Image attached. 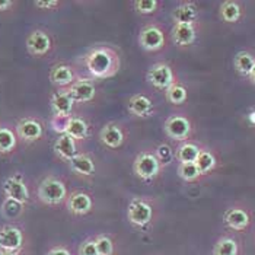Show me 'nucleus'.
Returning <instances> with one entry per match:
<instances>
[{
	"instance_id": "obj_1",
	"label": "nucleus",
	"mask_w": 255,
	"mask_h": 255,
	"mask_svg": "<svg viewBox=\"0 0 255 255\" xmlns=\"http://www.w3.org/2000/svg\"><path fill=\"white\" fill-rule=\"evenodd\" d=\"M86 67L98 79L113 78L120 70V56L111 47H97L86 56Z\"/></svg>"
},
{
	"instance_id": "obj_2",
	"label": "nucleus",
	"mask_w": 255,
	"mask_h": 255,
	"mask_svg": "<svg viewBox=\"0 0 255 255\" xmlns=\"http://www.w3.org/2000/svg\"><path fill=\"white\" fill-rule=\"evenodd\" d=\"M38 196L47 204H59L66 197V187L56 178H47L39 185Z\"/></svg>"
},
{
	"instance_id": "obj_3",
	"label": "nucleus",
	"mask_w": 255,
	"mask_h": 255,
	"mask_svg": "<svg viewBox=\"0 0 255 255\" xmlns=\"http://www.w3.org/2000/svg\"><path fill=\"white\" fill-rule=\"evenodd\" d=\"M133 169H134V174L138 178H141L144 181H149V179H153L159 174L160 162L157 160L156 155L144 152V153H140L136 157Z\"/></svg>"
},
{
	"instance_id": "obj_4",
	"label": "nucleus",
	"mask_w": 255,
	"mask_h": 255,
	"mask_svg": "<svg viewBox=\"0 0 255 255\" xmlns=\"http://www.w3.org/2000/svg\"><path fill=\"white\" fill-rule=\"evenodd\" d=\"M225 225L236 232H244L251 226V215L248 210L241 209V207H232L228 209L223 215Z\"/></svg>"
},
{
	"instance_id": "obj_5",
	"label": "nucleus",
	"mask_w": 255,
	"mask_h": 255,
	"mask_svg": "<svg viewBox=\"0 0 255 255\" xmlns=\"http://www.w3.org/2000/svg\"><path fill=\"white\" fill-rule=\"evenodd\" d=\"M147 79L157 89L168 91L174 85V72H172V69L168 64L157 63L149 70Z\"/></svg>"
},
{
	"instance_id": "obj_6",
	"label": "nucleus",
	"mask_w": 255,
	"mask_h": 255,
	"mask_svg": "<svg viewBox=\"0 0 255 255\" xmlns=\"http://www.w3.org/2000/svg\"><path fill=\"white\" fill-rule=\"evenodd\" d=\"M153 216V209L141 200H134L130 203L128 206V220L130 223H133L134 226H146L147 223H150Z\"/></svg>"
},
{
	"instance_id": "obj_7",
	"label": "nucleus",
	"mask_w": 255,
	"mask_h": 255,
	"mask_svg": "<svg viewBox=\"0 0 255 255\" xmlns=\"http://www.w3.org/2000/svg\"><path fill=\"white\" fill-rule=\"evenodd\" d=\"M140 45L147 50V51H156L160 50L165 44V35L162 29H159L155 25H149L141 29L140 37H138Z\"/></svg>"
},
{
	"instance_id": "obj_8",
	"label": "nucleus",
	"mask_w": 255,
	"mask_h": 255,
	"mask_svg": "<svg viewBox=\"0 0 255 255\" xmlns=\"http://www.w3.org/2000/svg\"><path fill=\"white\" fill-rule=\"evenodd\" d=\"M191 121L182 116H174L165 123V131L175 140H185L191 134Z\"/></svg>"
},
{
	"instance_id": "obj_9",
	"label": "nucleus",
	"mask_w": 255,
	"mask_h": 255,
	"mask_svg": "<svg viewBox=\"0 0 255 255\" xmlns=\"http://www.w3.org/2000/svg\"><path fill=\"white\" fill-rule=\"evenodd\" d=\"M3 190H4L7 198H13V200L22 203V204L26 203L28 198H29L26 185H25L18 177L7 178V179L4 181V184H3Z\"/></svg>"
},
{
	"instance_id": "obj_10",
	"label": "nucleus",
	"mask_w": 255,
	"mask_h": 255,
	"mask_svg": "<svg viewBox=\"0 0 255 255\" xmlns=\"http://www.w3.org/2000/svg\"><path fill=\"white\" fill-rule=\"evenodd\" d=\"M197 18H198V10L193 1H182L172 12V19L175 20V23L194 25Z\"/></svg>"
},
{
	"instance_id": "obj_11",
	"label": "nucleus",
	"mask_w": 255,
	"mask_h": 255,
	"mask_svg": "<svg viewBox=\"0 0 255 255\" xmlns=\"http://www.w3.org/2000/svg\"><path fill=\"white\" fill-rule=\"evenodd\" d=\"M242 15H244V7H242V3L235 1V0H228V1H223L220 4V9H219V16L220 19L226 23H236L242 19Z\"/></svg>"
},
{
	"instance_id": "obj_12",
	"label": "nucleus",
	"mask_w": 255,
	"mask_h": 255,
	"mask_svg": "<svg viewBox=\"0 0 255 255\" xmlns=\"http://www.w3.org/2000/svg\"><path fill=\"white\" fill-rule=\"evenodd\" d=\"M22 245V234L19 229L7 226L0 231V248L4 251H16Z\"/></svg>"
},
{
	"instance_id": "obj_13",
	"label": "nucleus",
	"mask_w": 255,
	"mask_h": 255,
	"mask_svg": "<svg viewBox=\"0 0 255 255\" xmlns=\"http://www.w3.org/2000/svg\"><path fill=\"white\" fill-rule=\"evenodd\" d=\"M26 47H28V50L32 53V54H35V56H42V54H45L48 50H50V47H51V41L48 38V35L45 34V32H42V31H35V32H32L28 39H26Z\"/></svg>"
},
{
	"instance_id": "obj_14",
	"label": "nucleus",
	"mask_w": 255,
	"mask_h": 255,
	"mask_svg": "<svg viewBox=\"0 0 255 255\" xmlns=\"http://www.w3.org/2000/svg\"><path fill=\"white\" fill-rule=\"evenodd\" d=\"M67 94L73 99V102H88L95 97V86L91 82L80 80L70 88Z\"/></svg>"
},
{
	"instance_id": "obj_15",
	"label": "nucleus",
	"mask_w": 255,
	"mask_h": 255,
	"mask_svg": "<svg viewBox=\"0 0 255 255\" xmlns=\"http://www.w3.org/2000/svg\"><path fill=\"white\" fill-rule=\"evenodd\" d=\"M99 138H101V141H102L107 147H110V149H117V147H120V146L123 144V141H124V134H123V131H121L120 127L110 124V126H105V127L101 130Z\"/></svg>"
},
{
	"instance_id": "obj_16",
	"label": "nucleus",
	"mask_w": 255,
	"mask_h": 255,
	"mask_svg": "<svg viewBox=\"0 0 255 255\" xmlns=\"http://www.w3.org/2000/svg\"><path fill=\"white\" fill-rule=\"evenodd\" d=\"M128 111L136 117H147L153 111V104L144 95H134L128 102Z\"/></svg>"
},
{
	"instance_id": "obj_17",
	"label": "nucleus",
	"mask_w": 255,
	"mask_h": 255,
	"mask_svg": "<svg viewBox=\"0 0 255 255\" xmlns=\"http://www.w3.org/2000/svg\"><path fill=\"white\" fill-rule=\"evenodd\" d=\"M172 38L178 45L185 47L194 42L196 39V29L194 25H184V23H175L172 29Z\"/></svg>"
},
{
	"instance_id": "obj_18",
	"label": "nucleus",
	"mask_w": 255,
	"mask_h": 255,
	"mask_svg": "<svg viewBox=\"0 0 255 255\" xmlns=\"http://www.w3.org/2000/svg\"><path fill=\"white\" fill-rule=\"evenodd\" d=\"M235 70L245 78H250V75L253 73L255 69V56L251 54L250 51H239L235 56V61H234Z\"/></svg>"
},
{
	"instance_id": "obj_19",
	"label": "nucleus",
	"mask_w": 255,
	"mask_h": 255,
	"mask_svg": "<svg viewBox=\"0 0 255 255\" xmlns=\"http://www.w3.org/2000/svg\"><path fill=\"white\" fill-rule=\"evenodd\" d=\"M92 209V200L85 193H76L69 200V210L75 215H86Z\"/></svg>"
},
{
	"instance_id": "obj_20",
	"label": "nucleus",
	"mask_w": 255,
	"mask_h": 255,
	"mask_svg": "<svg viewBox=\"0 0 255 255\" xmlns=\"http://www.w3.org/2000/svg\"><path fill=\"white\" fill-rule=\"evenodd\" d=\"M51 105H53V110L57 114V117H66L70 114V111L73 108V99L70 98L69 94L60 92V94H56L53 97Z\"/></svg>"
},
{
	"instance_id": "obj_21",
	"label": "nucleus",
	"mask_w": 255,
	"mask_h": 255,
	"mask_svg": "<svg viewBox=\"0 0 255 255\" xmlns=\"http://www.w3.org/2000/svg\"><path fill=\"white\" fill-rule=\"evenodd\" d=\"M18 133L25 140H37L42 134V127L38 121L34 120H23L18 126Z\"/></svg>"
},
{
	"instance_id": "obj_22",
	"label": "nucleus",
	"mask_w": 255,
	"mask_h": 255,
	"mask_svg": "<svg viewBox=\"0 0 255 255\" xmlns=\"http://www.w3.org/2000/svg\"><path fill=\"white\" fill-rule=\"evenodd\" d=\"M54 149H56V152L63 159L72 160L73 157L76 156V143H75V138H72L70 136H67V134H64V136L57 138V141L54 144Z\"/></svg>"
},
{
	"instance_id": "obj_23",
	"label": "nucleus",
	"mask_w": 255,
	"mask_h": 255,
	"mask_svg": "<svg viewBox=\"0 0 255 255\" xmlns=\"http://www.w3.org/2000/svg\"><path fill=\"white\" fill-rule=\"evenodd\" d=\"M239 253H241V248H239L238 241L231 236L220 238L213 250L215 255H239Z\"/></svg>"
},
{
	"instance_id": "obj_24",
	"label": "nucleus",
	"mask_w": 255,
	"mask_h": 255,
	"mask_svg": "<svg viewBox=\"0 0 255 255\" xmlns=\"http://www.w3.org/2000/svg\"><path fill=\"white\" fill-rule=\"evenodd\" d=\"M70 166L75 172H78L80 175H92L95 172L94 160L86 155H76L70 160Z\"/></svg>"
},
{
	"instance_id": "obj_25",
	"label": "nucleus",
	"mask_w": 255,
	"mask_h": 255,
	"mask_svg": "<svg viewBox=\"0 0 255 255\" xmlns=\"http://www.w3.org/2000/svg\"><path fill=\"white\" fill-rule=\"evenodd\" d=\"M196 165L201 175H207V174H210L212 171H215V168H216V165H217V160H216V156H215V153H213V152H210V150H201V152H200V155H198V157H197Z\"/></svg>"
},
{
	"instance_id": "obj_26",
	"label": "nucleus",
	"mask_w": 255,
	"mask_h": 255,
	"mask_svg": "<svg viewBox=\"0 0 255 255\" xmlns=\"http://www.w3.org/2000/svg\"><path fill=\"white\" fill-rule=\"evenodd\" d=\"M66 134L75 140H82L88 134V126L80 118H70L66 126Z\"/></svg>"
},
{
	"instance_id": "obj_27",
	"label": "nucleus",
	"mask_w": 255,
	"mask_h": 255,
	"mask_svg": "<svg viewBox=\"0 0 255 255\" xmlns=\"http://www.w3.org/2000/svg\"><path fill=\"white\" fill-rule=\"evenodd\" d=\"M201 149L194 143L182 144L177 152V159L181 163H196L197 157L200 155Z\"/></svg>"
},
{
	"instance_id": "obj_28",
	"label": "nucleus",
	"mask_w": 255,
	"mask_h": 255,
	"mask_svg": "<svg viewBox=\"0 0 255 255\" xmlns=\"http://www.w3.org/2000/svg\"><path fill=\"white\" fill-rule=\"evenodd\" d=\"M50 78H51V80H53L56 85L64 86V85H69V83L73 80V72H72V69L67 67V66H56V67L51 70Z\"/></svg>"
},
{
	"instance_id": "obj_29",
	"label": "nucleus",
	"mask_w": 255,
	"mask_h": 255,
	"mask_svg": "<svg viewBox=\"0 0 255 255\" xmlns=\"http://www.w3.org/2000/svg\"><path fill=\"white\" fill-rule=\"evenodd\" d=\"M188 98V92L187 89L182 86V85H178L174 83L168 91H166V99L171 102V104H175V105H181L184 104Z\"/></svg>"
},
{
	"instance_id": "obj_30",
	"label": "nucleus",
	"mask_w": 255,
	"mask_h": 255,
	"mask_svg": "<svg viewBox=\"0 0 255 255\" xmlns=\"http://www.w3.org/2000/svg\"><path fill=\"white\" fill-rule=\"evenodd\" d=\"M178 175L184 181H196L197 178L201 177L196 163H179Z\"/></svg>"
},
{
	"instance_id": "obj_31",
	"label": "nucleus",
	"mask_w": 255,
	"mask_h": 255,
	"mask_svg": "<svg viewBox=\"0 0 255 255\" xmlns=\"http://www.w3.org/2000/svg\"><path fill=\"white\" fill-rule=\"evenodd\" d=\"M16 144L15 134L7 128H0V152H10Z\"/></svg>"
},
{
	"instance_id": "obj_32",
	"label": "nucleus",
	"mask_w": 255,
	"mask_h": 255,
	"mask_svg": "<svg viewBox=\"0 0 255 255\" xmlns=\"http://www.w3.org/2000/svg\"><path fill=\"white\" fill-rule=\"evenodd\" d=\"M22 203L19 201H16V200H13V198H6L4 200V203H3V207H1V212H3V215L6 217H10V219H13V217L19 216L20 212H22Z\"/></svg>"
},
{
	"instance_id": "obj_33",
	"label": "nucleus",
	"mask_w": 255,
	"mask_h": 255,
	"mask_svg": "<svg viewBox=\"0 0 255 255\" xmlns=\"http://www.w3.org/2000/svg\"><path fill=\"white\" fill-rule=\"evenodd\" d=\"M97 244V250L99 255H113L114 254V244L110 238L107 236H98L95 239Z\"/></svg>"
},
{
	"instance_id": "obj_34",
	"label": "nucleus",
	"mask_w": 255,
	"mask_h": 255,
	"mask_svg": "<svg viewBox=\"0 0 255 255\" xmlns=\"http://www.w3.org/2000/svg\"><path fill=\"white\" fill-rule=\"evenodd\" d=\"M136 12L141 13V15H149V13H153L157 7L156 0H137L133 3Z\"/></svg>"
},
{
	"instance_id": "obj_35",
	"label": "nucleus",
	"mask_w": 255,
	"mask_h": 255,
	"mask_svg": "<svg viewBox=\"0 0 255 255\" xmlns=\"http://www.w3.org/2000/svg\"><path fill=\"white\" fill-rule=\"evenodd\" d=\"M156 157L160 163H169L174 157V152L168 144H160L156 149Z\"/></svg>"
},
{
	"instance_id": "obj_36",
	"label": "nucleus",
	"mask_w": 255,
	"mask_h": 255,
	"mask_svg": "<svg viewBox=\"0 0 255 255\" xmlns=\"http://www.w3.org/2000/svg\"><path fill=\"white\" fill-rule=\"evenodd\" d=\"M79 255H99L95 241H86L85 244H82Z\"/></svg>"
},
{
	"instance_id": "obj_37",
	"label": "nucleus",
	"mask_w": 255,
	"mask_h": 255,
	"mask_svg": "<svg viewBox=\"0 0 255 255\" xmlns=\"http://www.w3.org/2000/svg\"><path fill=\"white\" fill-rule=\"evenodd\" d=\"M35 6L44 7V9H51V7L59 6V1H35Z\"/></svg>"
},
{
	"instance_id": "obj_38",
	"label": "nucleus",
	"mask_w": 255,
	"mask_h": 255,
	"mask_svg": "<svg viewBox=\"0 0 255 255\" xmlns=\"http://www.w3.org/2000/svg\"><path fill=\"white\" fill-rule=\"evenodd\" d=\"M47 255H72L67 250H64V248H54V250H51L50 253Z\"/></svg>"
},
{
	"instance_id": "obj_39",
	"label": "nucleus",
	"mask_w": 255,
	"mask_h": 255,
	"mask_svg": "<svg viewBox=\"0 0 255 255\" xmlns=\"http://www.w3.org/2000/svg\"><path fill=\"white\" fill-rule=\"evenodd\" d=\"M10 4H12V1H7V0H4V1H0V10H4V9H7Z\"/></svg>"
},
{
	"instance_id": "obj_40",
	"label": "nucleus",
	"mask_w": 255,
	"mask_h": 255,
	"mask_svg": "<svg viewBox=\"0 0 255 255\" xmlns=\"http://www.w3.org/2000/svg\"><path fill=\"white\" fill-rule=\"evenodd\" d=\"M0 255H18L15 251H1Z\"/></svg>"
},
{
	"instance_id": "obj_41",
	"label": "nucleus",
	"mask_w": 255,
	"mask_h": 255,
	"mask_svg": "<svg viewBox=\"0 0 255 255\" xmlns=\"http://www.w3.org/2000/svg\"><path fill=\"white\" fill-rule=\"evenodd\" d=\"M250 80H251V82H253V83H254V85H255V69H254V70H253V73L250 75Z\"/></svg>"
}]
</instances>
